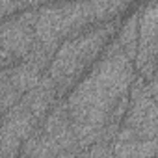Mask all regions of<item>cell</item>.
<instances>
[{
  "instance_id": "6da1fadb",
  "label": "cell",
  "mask_w": 158,
  "mask_h": 158,
  "mask_svg": "<svg viewBox=\"0 0 158 158\" xmlns=\"http://www.w3.org/2000/svg\"><path fill=\"white\" fill-rule=\"evenodd\" d=\"M134 78L132 61L112 41L93 63L91 71L71 89L65 106L82 151L99 141L115 108L128 99V88Z\"/></svg>"
},
{
  "instance_id": "5b68a950",
  "label": "cell",
  "mask_w": 158,
  "mask_h": 158,
  "mask_svg": "<svg viewBox=\"0 0 158 158\" xmlns=\"http://www.w3.org/2000/svg\"><path fill=\"white\" fill-rule=\"evenodd\" d=\"M138 47L132 61L134 71L145 82L156 78V28H158V4L149 2L138 11Z\"/></svg>"
},
{
  "instance_id": "8fae6325",
  "label": "cell",
  "mask_w": 158,
  "mask_h": 158,
  "mask_svg": "<svg viewBox=\"0 0 158 158\" xmlns=\"http://www.w3.org/2000/svg\"><path fill=\"white\" fill-rule=\"evenodd\" d=\"M35 6L32 4H23V2H0V21L10 19V15H15L17 11H28Z\"/></svg>"
},
{
  "instance_id": "3957f363",
  "label": "cell",
  "mask_w": 158,
  "mask_h": 158,
  "mask_svg": "<svg viewBox=\"0 0 158 158\" xmlns=\"http://www.w3.org/2000/svg\"><path fill=\"white\" fill-rule=\"evenodd\" d=\"M115 30H117V23L110 21L93 26L76 37L65 39L58 47L45 73L56 86L58 99L67 95L69 89H73L82 80L84 73L99 60V56L114 37Z\"/></svg>"
},
{
  "instance_id": "7c38bea8",
  "label": "cell",
  "mask_w": 158,
  "mask_h": 158,
  "mask_svg": "<svg viewBox=\"0 0 158 158\" xmlns=\"http://www.w3.org/2000/svg\"><path fill=\"white\" fill-rule=\"evenodd\" d=\"M15 61L11 60V56L8 54V52H4L2 48H0V71L2 69H8V67H11Z\"/></svg>"
},
{
  "instance_id": "9c48e42d",
  "label": "cell",
  "mask_w": 158,
  "mask_h": 158,
  "mask_svg": "<svg viewBox=\"0 0 158 158\" xmlns=\"http://www.w3.org/2000/svg\"><path fill=\"white\" fill-rule=\"evenodd\" d=\"M4 73L8 76L11 88L21 97L26 95L30 89H34L39 84V80L43 78V74H45V71L39 65H35L34 61H28V60L19 61V63H13L11 67L4 69Z\"/></svg>"
},
{
  "instance_id": "5bb4252c",
  "label": "cell",
  "mask_w": 158,
  "mask_h": 158,
  "mask_svg": "<svg viewBox=\"0 0 158 158\" xmlns=\"http://www.w3.org/2000/svg\"><path fill=\"white\" fill-rule=\"evenodd\" d=\"M0 158H2V154H0Z\"/></svg>"
},
{
  "instance_id": "277c9868",
  "label": "cell",
  "mask_w": 158,
  "mask_h": 158,
  "mask_svg": "<svg viewBox=\"0 0 158 158\" xmlns=\"http://www.w3.org/2000/svg\"><path fill=\"white\" fill-rule=\"evenodd\" d=\"M80 152L82 147L73 132L65 101H58L23 145L19 158H78Z\"/></svg>"
},
{
  "instance_id": "4fadbf2b",
  "label": "cell",
  "mask_w": 158,
  "mask_h": 158,
  "mask_svg": "<svg viewBox=\"0 0 158 158\" xmlns=\"http://www.w3.org/2000/svg\"><path fill=\"white\" fill-rule=\"evenodd\" d=\"M4 114H6V110H4V101H2V84H0V117Z\"/></svg>"
},
{
  "instance_id": "8992f818",
  "label": "cell",
  "mask_w": 158,
  "mask_h": 158,
  "mask_svg": "<svg viewBox=\"0 0 158 158\" xmlns=\"http://www.w3.org/2000/svg\"><path fill=\"white\" fill-rule=\"evenodd\" d=\"M41 121L19 101L0 117V154L2 158H17L23 145L37 130Z\"/></svg>"
},
{
  "instance_id": "7a4b0ae2",
  "label": "cell",
  "mask_w": 158,
  "mask_h": 158,
  "mask_svg": "<svg viewBox=\"0 0 158 158\" xmlns=\"http://www.w3.org/2000/svg\"><path fill=\"white\" fill-rule=\"evenodd\" d=\"M128 8L127 2H86V4H54L39 6L34 24L35 43L54 58L58 47L86 30L114 21Z\"/></svg>"
},
{
  "instance_id": "ba28073f",
  "label": "cell",
  "mask_w": 158,
  "mask_h": 158,
  "mask_svg": "<svg viewBox=\"0 0 158 158\" xmlns=\"http://www.w3.org/2000/svg\"><path fill=\"white\" fill-rule=\"evenodd\" d=\"M58 93H56V86L54 82L50 80V78L47 74H43V78L39 80V84L30 89L26 95H23L21 102L39 119L43 121L47 117V114L52 110V106L58 102Z\"/></svg>"
},
{
  "instance_id": "52a82bcc",
  "label": "cell",
  "mask_w": 158,
  "mask_h": 158,
  "mask_svg": "<svg viewBox=\"0 0 158 158\" xmlns=\"http://www.w3.org/2000/svg\"><path fill=\"white\" fill-rule=\"evenodd\" d=\"M37 8L39 6L23 11L17 17L0 21V48L8 52L15 63L24 61L35 47L34 24L37 17Z\"/></svg>"
},
{
  "instance_id": "30bf717a",
  "label": "cell",
  "mask_w": 158,
  "mask_h": 158,
  "mask_svg": "<svg viewBox=\"0 0 158 158\" xmlns=\"http://www.w3.org/2000/svg\"><path fill=\"white\" fill-rule=\"evenodd\" d=\"M117 47L121 48V52L134 61L136 58V47H138V13H134L119 30V35L115 39Z\"/></svg>"
}]
</instances>
